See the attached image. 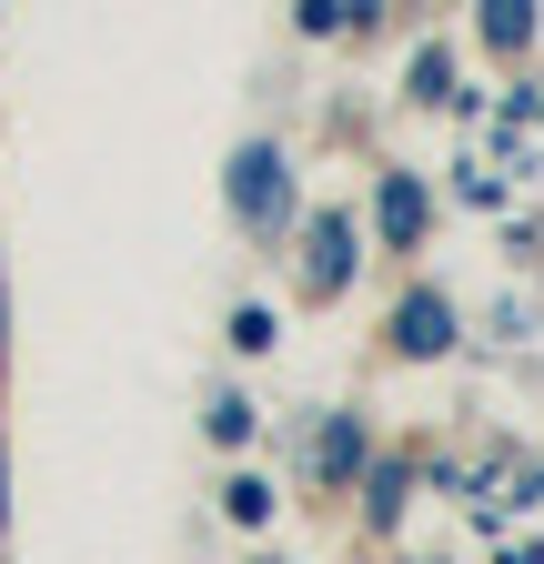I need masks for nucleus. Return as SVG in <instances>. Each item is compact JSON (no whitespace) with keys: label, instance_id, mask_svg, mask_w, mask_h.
<instances>
[{"label":"nucleus","instance_id":"obj_2","mask_svg":"<svg viewBox=\"0 0 544 564\" xmlns=\"http://www.w3.org/2000/svg\"><path fill=\"white\" fill-rule=\"evenodd\" d=\"M344 272H353V232L323 223V232H313V293H344Z\"/></svg>","mask_w":544,"mask_h":564},{"label":"nucleus","instance_id":"obj_3","mask_svg":"<svg viewBox=\"0 0 544 564\" xmlns=\"http://www.w3.org/2000/svg\"><path fill=\"white\" fill-rule=\"evenodd\" d=\"M393 333L414 343V352H434V343H444V303H403V313H393Z\"/></svg>","mask_w":544,"mask_h":564},{"label":"nucleus","instance_id":"obj_5","mask_svg":"<svg viewBox=\"0 0 544 564\" xmlns=\"http://www.w3.org/2000/svg\"><path fill=\"white\" fill-rule=\"evenodd\" d=\"M222 505H232V514H242V524H262V514H272V494H262V484H252V474H242V484H232V494H222Z\"/></svg>","mask_w":544,"mask_h":564},{"label":"nucleus","instance_id":"obj_4","mask_svg":"<svg viewBox=\"0 0 544 564\" xmlns=\"http://www.w3.org/2000/svg\"><path fill=\"white\" fill-rule=\"evenodd\" d=\"M383 223L414 232V223H424V192H414V182H383Z\"/></svg>","mask_w":544,"mask_h":564},{"label":"nucleus","instance_id":"obj_1","mask_svg":"<svg viewBox=\"0 0 544 564\" xmlns=\"http://www.w3.org/2000/svg\"><path fill=\"white\" fill-rule=\"evenodd\" d=\"M232 212H242V223H272V212H283V162H272L262 141L232 162Z\"/></svg>","mask_w":544,"mask_h":564},{"label":"nucleus","instance_id":"obj_6","mask_svg":"<svg viewBox=\"0 0 544 564\" xmlns=\"http://www.w3.org/2000/svg\"><path fill=\"white\" fill-rule=\"evenodd\" d=\"M494 31H504V41H524V0H494Z\"/></svg>","mask_w":544,"mask_h":564}]
</instances>
